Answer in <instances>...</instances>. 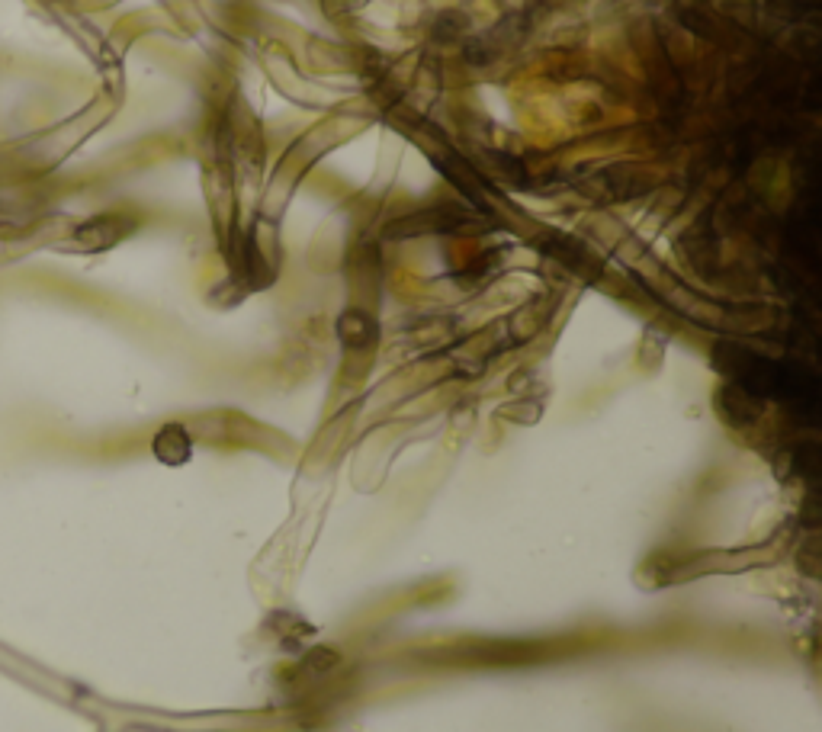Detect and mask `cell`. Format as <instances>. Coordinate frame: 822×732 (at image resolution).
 <instances>
[{
    "mask_svg": "<svg viewBox=\"0 0 822 732\" xmlns=\"http://www.w3.org/2000/svg\"><path fill=\"white\" fill-rule=\"evenodd\" d=\"M155 453L161 456L164 463H177L184 456V437H180L177 427H167V431L158 434L155 440Z\"/></svg>",
    "mask_w": 822,
    "mask_h": 732,
    "instance_id": "cell-1",
    "label": "cell"
}]
</instances>
